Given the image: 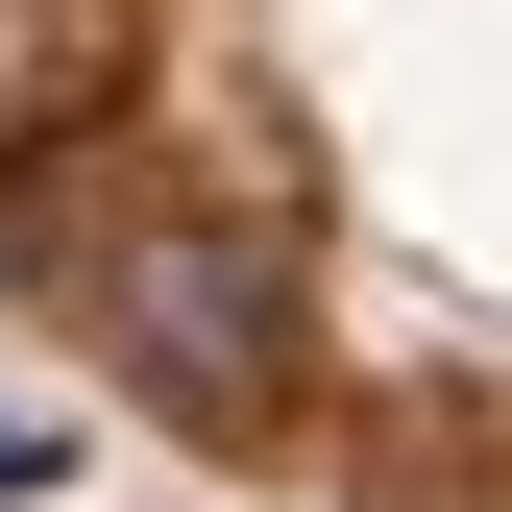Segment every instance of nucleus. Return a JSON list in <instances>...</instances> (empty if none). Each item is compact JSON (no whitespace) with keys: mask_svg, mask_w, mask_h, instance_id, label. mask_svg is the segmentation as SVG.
<instances>
[{"mask_svg":"<svg viewBox=\"0 0 512 512\" xmlns=\"http://www.w3.org/2000/svg\"><path fill=\"white\" fill-rule=\"evenodd\" d=\"M74 74H98V0H0V122H49Z\"/></svg>","mask_w":512,"mask_h":512,"instance_id":"2","label":"nucleus"},{"mask_svg":"<svg viewBox=\"0 0 512 512\" xmlns=\"http://www.w3.org/2000/svg\"><path fill=\"white\" fill-rule=\"evenodd\" d=\"M98 342L147 366L171 415H269V342H293V244H244V220H122L98 244Z\"/></svg>","mask_w":512,"mask_h":512,"instance_id":"1","label":"nucleus"}]
</instances>
